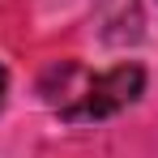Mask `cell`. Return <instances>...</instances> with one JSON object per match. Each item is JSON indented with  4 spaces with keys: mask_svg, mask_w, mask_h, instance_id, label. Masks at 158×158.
<instances>
[{
    "mask_svg": "<svg viewBox=\"0 0 158 158\" xmlns=\"http://www.w3.org/2000/svg\"><path fill=\"white\" fill-rule=\"evenodd\" d=\"M4 90H9V73H4V64H0V107H4Z\"/></svg>",
    "mask_w": 158,
    "mask_h": 158,
    "instance_id": "3",
    "label": "cell"
},
{
    "mask_svg": "<svg viewBox=\"0 0 158 158\" xmlns=\"http://www.w3.org/2000/svg\"><path fill=\"white\" fill-rule=\"evenodd\" d=\"M141 90H145V69L141 64H115V69H107V73H98V77L90 81L73 107H60V115L69 124L107 120V115L124 111L128 103H137Z\"/></svg>",
    "mask_w": 158,
    "mask_h": 158,
    "instance_id": "1",
    "label": "cell"
},
{
    "mask_svg": "<svg viewBox=\"0 0 158 158\" xmlns=\"http://www.w3.org/2000/svg\"><path fill=\"white\" fill-rule=\"evenodd\" d=\"M94 22H98V34H103L111 47L137 43V39H141V26H145L141 0H98Z\"/></svg>",
    "mask_w": 158,
    "mask_h": 158,
    "instance_id": "2",
    "label": "cell"
}]
</instances>
